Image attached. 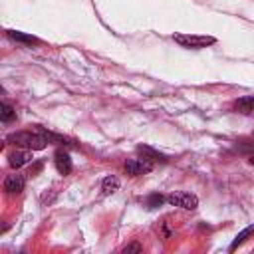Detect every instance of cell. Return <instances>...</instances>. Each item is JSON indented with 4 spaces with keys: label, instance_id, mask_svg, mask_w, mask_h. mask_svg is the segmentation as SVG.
<instances>
[{
    "label": "cell",
    "instance_id": "1",
    "mask_svg": "<svg viewBox=\"0 0 254 254\" xmlns=\"http://www.w3.org/2000/svg\"><path fill=\"white\" fill-rule=\"evenodd\" d=\"M6 141L12 143V145L26 147V149H30V151H40V149H44L48 143H52V141H50V133H46V131H36V133H32V131H18V133L8 135Z\"/></svg>",
    "mask_w": 254,
    "mask_h": 254
},
{
    "label": "cell",
    "instance_id": "2",
    "mask_svg": "<svg viewBox=\"0 0 254 254\" xmlns=\"http://www.w3.org/2000/svg\"><path fill=\"white\" fill-rule=\"evenodd\" d=\"M173 38H175V42L181 44L183 48H194V50L206 48V46H210V44L216 42L212 36H202V34H175Z\"/></svg>",
    "mask_w": 254,
    "mask_h": 254
},
{
    "label": "cell",
    "instance_id": "3",
    "mask_svg": "<svg viewBox=\"0 0 254 254\" xmlns=\"http://www.w3.org/2000/svg\"><path fill=\"white\" fill-rule=\"evenodd\" d=\"M167 200H169L173 206H179V208H185V210H194V208L198 206V198H196V194H192V192H185V190L169 194Z\"/></svg>",
    "mask_w": 254,
    "mask_h": 254
},
{
    "label": "cell",
    "instance_id": "4",
    "mask_svg": "<svg viewBox=\"0 0 254 254\" xmlns=\"http://www.w3.org/2000/svg\"><path fill=\"white\" fill-rule=\"evenodd\" d=\"M151 169H153V163L147 161V159H129V161L125 163V171H127V175H133V177H137V175H145V173H149Z\"/></svg>",
    "mask_w": 254,
    "mask_h": 254
},
{
    "label": "cell",
    "instance_id": "5",
    "mask_svg": "<svg viewBox=\"0 0 254 254\" xmlns=\"http://www.w3.org/2000/svg\"><path fill=\"white\" fill-rule=\"evenodd\" d=\"M54 161H56V169L62 173V175H69L71 173V157L67 151H56L54 155Z\"/></svg>",
    "mask_w": 254,
    "mask_h": 254
},
{
    "label": "cell",
    "instance_id": "6",
    "mask_svg": "<svg viewBox=\"0 0 254 254\" xmlns=\"http://www.w3.org/2000/svg\"><path fill=\"white\" fill-rule=\"evenodd\" d=\"M24 179L20 177V175H10V177H6V181H4V190L8 192V194H20L22 190H24Z\"/></svg>",
    "mask_w": 254,
    "mask_h": 254
},
{
    "label": "cell",
    "instance_id": "7",
    "mask_svg": "<svg viewBox=\"0 0 254 254\" xmlns=\"http://www.w3.org/2000/svg\"><path fill=\"white\" fill-rule=\"evenodd\" d=\"M30 161H32V153L30 151H16V153H12L8 157V163H10L12 169H20V167L28 165Z\"/></svg>",
    "mask_w": 254,
    "mask_h": 254
},
{
    "label": "cell",
    "instance_id": "8",
    "mask_svg": "<svg viewBox=\"0 0 254 254\" xmlns=\"http://www.w3.org/2000/svg\"><path fill=\"white\" fill-rule=\"evenodd\" d=\"M137 151L143 155V159H147V161H151V163H157V161L167 163V157H165V155H161L159 151H155V149H151V147H147V145H139Z\"/></svg>",
    "mask_w": 254,
    "mask_h": 254
},
{
    "label": "cell",
    "instance_id": "9",
    "mask_svg": "<svg viewBox=\"0 0 254 254\" xmlns=\"http://www.w3.org/2000/svg\"><path fill=\"white\" fill-rule=\"evenodd\" d=\"M234 109L240 113H254V95H244V97L236 99Z\"/></svg>",
    "mask_w": 254,
    "mask_h": 254
},
{
    "label": "cell",
    "instance_id": "10",
    "mask_svg": "<svg viewBox=\"0 0 254 254\" xmlns=\"http://www.w3.org/2000/svg\"><path fill=\"white\" fill-rule=\"evenodd\" d=\"M8 38H10V40H14V42L28 44V46H32V44H40V40H38V38L28 36V34H24V32H16V30H8Z\"/></svg>",
    "mask_w": 254,
    "mask_h": 254
},
{
    "label": "cell",
    "instance_id": "11",
    "mask_svg": "<svg viewBox=\"0 0 254 254\" xmlns=\"http://www.w3.org/2000/svg\"><path fill=\"white\" fill-rule=\"evenodd\" d=\"M119 189V179L117 177H105L101 183V192L103 194H113Z\"/></svg>",
    "mask_w": 254,
    "mask_h": 254
},
{
    "label": "cell",
    "instance_id": "12",
    "mask_svg": "<svg viewBox=\"0 0 254 254\" xmlns=\"http://www.w3.org/2000/svg\"><path fill=\"white\" fill-rule=\"evenodd\" d=\"M252 234H254V224L246 226L242 232H238V234H236V238H234V240H232V244H230V250H236V248H238L242 242H246V238H248V236H252Z\"/></svg>",
    "mask_w": 254,
    "mask_h": 254
},
{
    "label": "cell",
    "instance_id": "13",
    "mask_svg": "<svg viewBox=\"0 0 254 254\" xmlns=\"http://www.w3.org/2000/svg\"><path fill=\"white\" fill-rule=\"evenodd\" d=\"M2 111H0V119L4 121V123H8V121H12L14 117H16V111H14V107L12 105H8L6 101L2 103V107H0Z\"/></svg>",
    "mask_w": 254,
    "mask_h": 254
},
{
    "label": "cell",
    "instance_id": "14",
    "mask_svg": "<svg viewBox=\"0 0 254 254\" xmlns=\"http://www.w3.org/2000/svg\"><path fill=\"white\" fill-rule=\"evenodd\" d=\"M163 200H165V196H161V194H151V196L147 198V204H149L151 208H155V206H159Z\"/></svg>",
    "mask_w": 254,
    "mask_h": 254
},
{
    "label": "cell",
    "instance_id": "15",
    "mask_svg": "<svg viewBox=\"0 0 254 254\" xmlns=\"http://www.w3.org/2000/svg\"><path fill=\"white\" fill-rule=\"evenodd\" d=\"M123 252H125V254H131V252H143V246L137 244V242H133V244H127V246L123 248Z\"/></svg>",
    "mask_w": 254,
    "mask_h": 254
},
{
    "label": "cell",
    "instance_id": "16",
    "mask_svg": "<svg viewBox=\"0 0 254 254\" xmlns=\"http://www.w3.org/2000/svg\"><path fill=\"white\" fill-rule=\"evenodd\" d=\"M248 161H250V163L254 165V153H250V155H248Z\"/></svg>",
    "mask_w": 254,
    "mask_h": 254
}]
</instances>
